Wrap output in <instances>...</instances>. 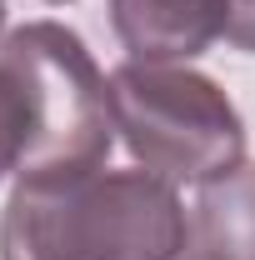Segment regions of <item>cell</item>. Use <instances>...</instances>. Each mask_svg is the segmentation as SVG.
I'll return each mask as SVG.
<instances>
[{"mask_svg": "<svg viewBox=\"0 0 255 260\" xmlns=\"http://www.w3.org/2000/svg\"><path fill=\"white\" fill-rule=\"evenodd\" d=\"M190 215L150 170L20 175L0 210V260H180Z\"/></svg>", "mask_w": 255, "mask_h": 260, "instance_id": "6da1fadb", "label": "cell"}, {"mask_svg": "<svg viewBox=\"0 0 255 260\" xmlns=\"http://www.w3.org/2000/svg\"><path fill=\"white\" fill-rule=\"evenodd\" d=\"M110 110L135 165L170 185H205L245 160L235 100L190 65H115Z\"/></svg>", "mask_w": 255, "mask_h": 260, "instance_id": "7a4b0ae2", "label": "cell"}, {"mask_svg": "<svg viewBox=\"0 0 255 260\" xmlns=\"http://www.w3.org/2000/svg\"><path fill=\"white\" fill-rule=\"evenodd\" d=\"M0 65L15 75L30 125L20 175L105 165L115 145L110 80L80 35L60 20H25L0 40Z\"/></svg>", "mask_w": 255, "mask_h": 260, "instance_id": "3957f363", "label": "cell"}, {"mask_svg": "<svg viewBox=\"0 0 255 260\" xmlns=\"http://www.w3.org/2000/svg\"><path fill=\"white\" fill-rule=\"evenodd\" d=\"M110 25L130 60L190 65L225 40V0H110Z\"/></svg>", "mask_w": 255, "mask_h": 260, "instance_id": "277c9868", "label": "cell"}, {"mask_svg": "<svg viewBox=\"0 0 255 260\" xmlns=\"http://www.w3.org/2000/svg\"><path fill=\"white\" fill-rule=\"evenodd\" d=\"M180 260H255V160L200 185Z\"/></svg>", "mask_w": 255, "mask_h": 260, "instance_id": "5b68a950", "label": "cell"}, {"mask_svg": "<svg viewBox=\"0 0 255 260\" xmlns=\"http://www.w3.org/2000/svg\"><path fill=\"white\" fill-rule=\"evenodd\" d=\"M25 145H30L25 100H20L15 75L0 65V180H5V175H20V165H25Z\"/></svg>", "mask_w": 255, "mask_h": 260, "instance_id": "8992f818", "label": "cell"}, {"mask_svg": "<svg viewBox=\"0 0 255 260\" xmlns=\"http://www.w3.org/2000/svg\"><path fill=\"white\" fill-rule=\"evenodd\" d=\"M225 45L255 55V0H225Z\"/></svg>", "mask_w": 255, "mask_h": 260, "instance_id": "52a82bcc", "label": "cell"}, {"mask_svg": "<svg viewBox=\"0 0 255 260\" xmlns=\"http://www.w3.org/2000/svg\"><path fill=\"white\" fill-rule=\"evenodd\" d=\"M0 25H5V0H0Z\"/></svg>", "mask_w": 255, "mask_h": 260, "instance_id": "ba28073f", "label": "cell"}, {"mask_svg": "<svg viewBox=\"0 0 255 260\" xmlns=\"http://www.w3.org/2000/svg\"><path fill=\"white\" fill-rule=\"evenodd\" d=\"M50 5H75V0H50Z\"/></svg>", "mask_w": 255, "mask_h": 260, "instance_id": "9c48e42d", "label": "cell"}]
</instances>
